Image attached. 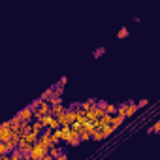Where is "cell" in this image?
<instances>
[{"instance_id": "obj_6", "label": "cell", "mask_w": 160, "mask_h": 160, "mask_svg": "<svg viewBox=\"0 0 160 160\" xmlns=\"http://www.w3.org/2000/svg\"><path fill=\"white\" fill-rule=\"evenodd\" d=\"M64 109H66V108H64L62 104H55V105H51V109H49V113H51L53 117H59L60 113H64Z\"/></svg>"}, {"instance_id": "obj_11", "label": "cell", "mask_w": 160, "mask_h": 160, "mask_svg": "<svg viewBox=\"0 0 160 160\" xmlns=\"http://www.w3.org/2000/svg\"><path fill=\"white\" fill-rule=\"evenodd\" d=\"M104 111H105V113H109V115H113V113L117 111V105H115V104H105Z\"/></svg>"}, {"instance_id": "obj_18", "label": "cell", "mask_w": 160, "mask_h": 160, "mask_svg": "<svg viewBox=\"0 0 160 160\" xmlns=\"http://www.w3.org/2000/svg\"><path fill=\"white\" fill-rule=\"evenodd\" d=\"M59 83H60V85H66V83H68V77H60Z\"/></svg>"}, {"instance_id": "obj_15", "label": "cell", "mask_w": 160, "mask_h": 160, "mask_svg": "<svg viewBox=\"0 0 160 160\" xmlns=\"http://www.w3.org/2000/svg\"><path fill=\"white\" fill-rule=\"evenodd\" d=\"M124 105H126V104H121V105H117V111H115V113H119V115H124ZM124 119H126V117H124Z\"/></svg>"}, {"instance_id": "obj_14", "label": "cell", "mask_w": 160, "mask_h": 160, "mask_svg": "<svg viewBox=\"0 0 160 160\" xmlns=\"http://www.w3.org/2000/svg\"><path fill=\"white\" fill-rule=\"evenodd\" d=\"M47 102H49L51 105H55V104H62V98H60V96H55V94H53V96H51V98H49Z\"/></svg>"}, {"instance_id": "obj_13", "label": "cell", "mask_w": 160, "mask_h": 160, "mask_svg": "<svg viewBox=\"0 0 160 160\" xmlns=\"http://www.w3.org/2000/svg\"><path fill=\"white\" fill-rule=\"evenodd\" d=\"M51 96H53V87H49V89H47V91H45L44 94H41V96H40V98H41V100H45V102H47V100L51 98Z\"/></svg>"}, {"instance_id": "obj_2", "label": "cell", "mask_w": 160, "mask_h": 160, "mask_svg": "<svg viewBox=\"0 0 160 160\" xmlns=\"http://www.w3.org/2000/svg\"><path fill=\"white\" fill-rule=\"evenodd\" d=\"M13 134V128L9 126V123H0V141H9V137Z\"/></svg>"}, {"instance_id": "obj_7", "label": "cell", "mask_w": 160, "mask_h": 160, "mask_svg": "<svg viewBox=\"0 0 160 160\" xmlns=\"http://www.w3.org/2000/svg\"><path fill=\"white\" fill-rule=\"evenodd\" d=\"M123 123H124V115H119V113H117V117H113V119H111V126H113V130H115V128H119Z\"/></svg>"}, {"instance_id": "obj_9", "label": "cell", "mask_w": 160, "mask_h": 160, "mask_svg": "<svg viewBox=\"0 0 160 160\" xmlns=\"http://www.w3.org/2000/svg\"><path fill=\"white\" fill-rule=\"evenodd\" d=\"M62 91H64V85H60V83L53 85V94L55 96H62Z\"/></svg>"}, {"instance_id": "obj_4", "label": "cell", "mask_w": 160, "mask_h": 160, "mask_svg": "<svg viewBox=\"0 0 160 160\" xmlns=\"http://www.w3.org/2000/svg\"><path fill=\"white\" fill-rule=\"evenodd\" d=\"M136 111H137L136 102H134V100H128V102H126V105H124V117L128 119V117H132Z\"/></svg>"}, {"instance_id": "obj_8", "label": "cell", "mask_w": 160, "mask_h": 160, "mask_svg": "<svg viewBox=\"0 0 160 160\" xmlns=\"http://www.w3.org/2000/svg\"><path fill=\"white\" fill-rule=\"evenodd\" d=\"M19 158H23V153H21V151H19V149L15 147V149H13V151H12V153H9V160H19Z\"/></svg>"}, {"instance_id": "obj_1", "label": "cell", "mask_w": 160, "mask_h": 160, "mask_svg": "<svg viewBox=\"0 0 160 160\" xmlns=\"http://www.w3.org/2000/svg\"><path fill=\"white\" fill-rule=\"evenodd\" d=\"M45 155H47V147L36 140L34 143H32V149H30V158L32 160H41Z\"/></svg>"}, {"instance_id": "obj_17", "label": "cell", "mask_w": 160, "mask_h": 160, "mask_svg": "<svg viewBox=\"0 0 160 160\" xmlns=\"http://www.w3.org/2000/svg\"><path fill=\"white\" fill-rule=\"evenodd\" d=\"M151 130H153V132H160V123H155V126L151 128Z\"/></svg>"}, {"instance_id": "obj_16", "label": "cell", "mask_w": 160, "mask_h": 160, "mask_svg": "<svg viewBox=\"0 0 160 160\" xmlns=\"http://www.w3.org/2000/svg\"><path fill=\"white\" fill-rule=\"evenodd\" d=\"M147 104H149V100H140V102H137L136 105H137V109H140V108H145Z\"/></svg>"}, {"instance_id": "obj_5", "label": "cell", "mask_w": 160, "mask_h": 160, "mask_svg": "<svg viewBox=\"0 0 160 160\" xmlns=\"http://www.w3.org/2000/svg\"><path fill=\"white\" fill-rule=\"evenodd\" d=\"M68 145H73V147H77L81 145V140H79V130H70V137H68Z\"/></svg>"}, {"instance_id": "obj_3", "label": "cell", "mask_w": 160, "mask_h": 160, "mask_svg": "<svg viewBox=\"0 0 160 160\" xmlns=\"http://www.w3.org/2000/svg\"><path fill=\"white\" fill-rule=\"evenodd\" d=\"M17 115H19V117H21L23 121H28V123H30L32 119H34V111H32V108H30V105H27L25 109H21Z\"/></svg>"}, {"instance_id": "obj_10", "label": "cell", "mask_w": 160, "mask_h": 160, "mask_svg": "<svg viewBox=\"0 0 160 160\" xmlns=\"http://www.w3.org/2000/svg\"><path fill=\"white\" fill-rule=\"evenodd\" d=\"M128 34H130V32H128V28L123 27L119 32H117V38H119V40H124V38H128Z\"/></svg>"}, {"instance_id": "obj_12", "label": "cell", "mask_w": 160, "mask_h": 160, "mask_svg": "<svg viewBox=\"0 0 160 160\" xmlns=\"http://www.w3.org/2000/svg\"><path fill=\"white\" fill-rule=\"evenodd\" d=\"M104 53H105V47H98V49H94V51H92V57H94V59H100Z\"/></svg>"}]
</instances>
